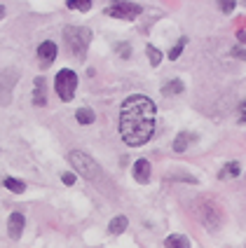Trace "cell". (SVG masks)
I'll return each instance as SVG.
<instances>
[{
    "instance_id": "cell-1",
    "label": "cell",
    "mask_w": 246,
    "mask_h": 248,
    "mask_svg": "<svg viewBox=\"0 0 246 248\" xmlns=\"http://www.w3.org/2000/svg\"><path fill=\"white\" fill-rule=\"evenodd\" d=\"M155 103L148 96L134 94L122 103L120 110V136L127 145L136 148L148 143L155 134Z\"/></svg>"
},
{
    "instance_id": "cell-2",
    "label": "cell",
    "mask_w": 246,
    "mask_h": 248,
    "mask_svg": "<svg viewBox=\"0 0 246 248\" xmlns=\"http://www.w3.org/2000/svg\"><path fill=\"white\" fill-rule=\"evenodd\" d=\"M64 38L68 42L70 52L80 59V56L87 52L89 42H92V31L84 26H66L64 28Z\"/></svg>"
},
{
    "instance_id": "cell-3",
    "label": "cell",
    "mask_w": 246,
    "mask_h": 248,
    "mask_svg": "<svg viewBox=\"0 0 246 248\" xmlns=\"http://www.w3.org/2000/svg\"><path fill=\"white\" fill-rule=\"evenodd\" d=\"M68 159H70V164L75 166V171L82 173L87 180H98L101 178V169H98V164H96L89 155H84V152H80V150H73L68 155Z\"/></svg>"
},
{
    "instance_id": "cell-4",
    "label": "cell",
    "mask_w": 246,
    "mask_h": 248,
    "mask_svg": "<svg viewBox=\"0 0 246 248\" xmlns=\"http://www.w3.org/2000/svg\"><path fill=\"white\" fill-rule=\"evenodd\" d=\"M54 87H56V92H59V98H61V101H73L75 87H78V75L68 68L59 70V73H56V80H54Z\"/></svg>"
},
{
    "instance_id": "cell-5",
    "label": "cell",
    "mask_w": 246,
    "mask_h": 248,
    "mask_svg": "<svg viewBox=\"0 0 246 248\" xmlns=\"http://www.w3.org/2000/svg\"><path fill=\"white\" fill-rule=\"evenodd\" d=\"M106 16H115V19H136L141 16V5L127 2V0H115L106 10Z\"/></svg>"
},
{
    "instance_id": "cell-6",
    "label": "cell",
    "mask_w": 246,
    "mask_h": 248,
    "mask_svg": "<svg viewBox=\"0 0 246 248\" xmlns=\"http://www.w3.org/2000/svg\"><path fill=\"white\" fill-rule=\"evenodd\" d=\"M38 59H40L42 68H47V66H52L56 59V45L52 40L42 42L40 47H38Z\"/></svg>"
},
{
    "instance_id": "cell-7",
    "label": "cell",
    "mask_w": 246,
    "mask_h": 248,
    "mask_svg": "<svg viewBox=\"0 0 246 248\" xmlns=\"http://www.w3.org/2000/svg\"><path fill=\"white\" fill-rule=\"evenodd\" d=\"M24 225H26V218L21 216V213H12L10 216V220H7V234L10 239H21V232H24Z\"/></svg>"
},
{
    "instance_id": "cell-8",
    "label": "cell",
    "mask_w": 246,
    "mask_h": 248,
    "mask_svg": "<svg viewBox=\"0 0 246 248\" xmlns=\"http://www.w3.org/2000/svg\"><path fill=\"white\" fill-rule=\"evenodd\" d=\"M134 178L141 185H146L150 180V162L148 159H138L136 164H134Z\"/></svg>"
},
{
    "instance_id": "cell-9",
    "label": "cell",
    "mask_w": 246,
    "mask_h": 248,
    "mask_svg": "<svg viewBox=\"0 0 246 248\" xmlns=\"http://www.w3.org/2000/svg\"><path fill=\"white\" fill-rule=\"evenodd\" d=\"M195 140H197V134H192V131H180V134L176 136V140H174V150L185 152L188 150V145L195 143Z\"/></svg>"
},
{
    "instance_id": "cell-10",
    "label": "cell",
    "mask_w": 246,
    "mask_h": 248,
    "mask_svg": "<svg viewBox=\"0 0 246 248\" xmlns=\"http://www.w3.org/2000/svg\"><path fill=\"white\" fill-rule=\"evenodd\" d=\"M166 248H190V239L185 234H171L166 236Z\"/></svg>"
},
{
    "instance_id": "cell-11",
    "label": "cell",
    "mask_w": 246,
    "mask_h": 248,
    "mask_svg": "<svg viewBox=\"0 0 246 248\" xmlns=\"http://www.w3.org/2000/svg\"><path fill=\"white\" fill-rule=\"evenodd\" d=\"M127 218H124V216H117V218H113V220H110V225H108V232L110 234H122L124 230H127Z\"/></svg>"
},
{
    "instance_id": "cell-12",
    "label": "cell",
    "mask_w": 246,
    "mask_h": 248,
    "mask_svg": "<svg viewBox=\"0 0 246 248\" xmlns=\"http://www.w3.org/2000/svg\"><path fill=\"white\" fill-rule=\"evenodd\" d=\"M35 106H47V98H45V80L42 78H38L35 80Z\"/></svg>"
},
{
    "instance_id": "cell-13",
    "label": "cell",
    "mask_w": 246,
    "mask_h": 248,
    "mask_svg": "<svg viewBox=\"0 0 246 248\" xmlns=\"http://www.w3.org/2000/svg\"><path fill=\"white\" fill-rule=\"evenodd\" d=\"M242 173V169H239V164L237 162H230V164H225V169L220 171V178L225 180V178H237Z\"/></svg>"
},
{
    "instance_id": "cell-14",
    "label": "cell",
    "mask_w": 246,
    "mask_h": 248,
    "mask_svg": "<svg viewBox=\"0 0 246 248\" xmlns=\"http://www.w3.org/2000/svg\"><path fill=\"white\" fill-rule=\"evenodd\" d=\"M7 190H12V192H16V194H24L26 192V185L21 183V180H16V178H5V183H2Z\"/></svg>"
},
{
    "instance_id": "cell-15",
    "label": "cell",
    "mask_w": 246,
    "mask_h": 248,
    "mask_svg": "<svg viewBox=\"0 0 246 248\" xmlns=\"http://www.w3.org/2000/svg\"><path fill=\"white\" fill-rule=\"evenodd\" d=\"M162 92L166 94V96L180 94V92H183V82H180V80H171V82H166V84L162 87Z\"/></svg>"
},
{
    "instance_id": "cell-16",
    "label": "cell",
    "mask_w": 246,
    "mask_h": 248,
    "mask_svg": "<svg viewBox=\"0 0 246 248\" xmlns=\"http://www.w3.org/2000/svg\"><path fill=\"white\" fill-rule=\"evenodd\" d=\"M75 117H78V122L80 124H92L96 120L94 110H89V108H80V110L75 112Z\"/></svg>"
},
{
    "instance_id": "cell-17",
    "label": "cell",
    "mask_w": 246,
    "mask_h": 248,
    "mask_svg": "<svg viewBox=\"0 0 246 248\" xmlns=\"http://www.w3.org/2000/svg\"><path fill=\"white\" fill-rule=\"evenodd\" d=\"M92 7V0H68V10H78V12H87Z\"/></svg>"
},
{
    "instance_id": "cell-18",
    "label": "cell",
    "mask_w": 246,
    "mask_h": 248,
    "mask_svg": "<svg viewBox=\"0 0 246 248\" xmlns=\"http://www.w3.org/2000/svg\"><path fill=\"white\" fill-rule=\"evenodd\" d=\"M146 52H148V59H150V66H160V61H162V52H160L157 47H152V45L146 47Z\"/></svg>"
},
{
    "instance_id": "cell-19",
    "label": "cell",
    "mask_w": 246,
    "mask_h": 248,
    "mask_svg": "<svg viewBox=\"0 0 246 248\" xmlns=\"http://www.w3.org/2000/svg\"><path fill=\"white\" fill-rule=\"evenodd\" d=\"M115 52L122 56V59H129L131 56V47H129V42H117L115 45Z\"/></svg>"
},
{
    "instance_id": "cell-20",
    "label": "cell",
    "mask_w": 246,
    "mask_h": 248,
    "mask_svg": "<svg viewBox=\"0 0 246 248\" xmlns=\"http://www.w3.org/2000/svg\"><path fill=\"white\" fill-rule=\"evenodd\" d=\"M183 45H185V38H183V40L178 42L176 47H174V49H171V52H169V59H171V61H176L178 56H180V52H183Z\"/></svg>"
},
{
    "instance_id": "cell-21",
    "label": "cell",
    "mask_w": 246,
    "mask_h": 248,
    "mask_svg": "<svg viewBox=\"0 0 246 248\" xmlns=\"http://www.w3.org/2000/svg\"><path fill=\"white\" fill-rule=\"evenodd\" d=\"M218 5H220V10H223L225 14L234 12V0H218Z\"/></svg>"
},
{
    "instance_id": "cell-22",
    "label": "cell",
    "mask_w": 246,
    "mask_h": 248,
    "mask_svg": "<svg viewBox=\"0 0 246 248\" xmlns=\"http://www.w3.org/2000/svg\"><path fill=\"white\" fill-rule=\"evenodd\" d=\"M239 122L242 124H246V101L239 106Z\"/></svg>"
},
{
    "instance_id": "cell-23",
    "label": "cell",
    "mask_w": 246,
    "mask_h": 248,
    "mask_svg": "<svg viewBox=\"0 0 246 248\" xmlns=\"http://www.w3.org/2000/svg\"><path fill=\"white\" fill-rule=\"evenodd\" d=\"M61 180H64L66 185H73V183H75V176H73V173H64V176H61Z\"/></svg>"
},
{
    "instance_id": "cell-24",
    "label": "cell",
    "mask_w": 246,
    "mask_h": 248,
    "mask_svg": "<svg viewBox=\"0 0 246 248\" xmlns=\"http://www.w3.org/2000/svg\"><path fill=\"white\" fill-rule=\"evenodd\" d=\"M232 54L237 56V59H242V61H246V47H244V49H234Z\"/></svg>"
},
{
    "instance_id": "cell-25",
    "label": "cell",
    "mask_w": 246,
    "mask_h": 248,
    "mask_svg": "<svg viewBox=\"0 0 246 248\" xmlns=\"http://www.w3.org/2000/svg\"><path fill=\"white\" fill-rule=\"evenodd\" d=\"M237 38H239V42H244L246 45V31H239V35H237Z\"/></svg>"
},
{
    "instance_id": "cell-26",
    "label": "cell",
    "mask_w": 246,
    "mask_h": 248,
    "mask_svg": "<svg viewBox=\"0 0 246 248\" xmlns=\"http://www.w3.org/2000/svg\"><path fill=\"white\" fill-rule=\"evenodd\" d=\"M2 16H5V7L0 5V19H2Z\"/></svg>"
}]
</instances>
